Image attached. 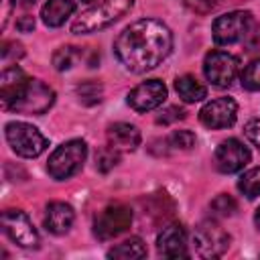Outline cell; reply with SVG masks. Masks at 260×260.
I'll return each instance as SVG.
<instances>
[{"mask_svg":"<svg viewBox=\"0 0 260 260\" xmlns=\"http://www.w3.org/2000/svg\"><path fill=\"white\" fill-rule=\"evenodd\" d=\"M173 51L171 28L156 18H140L128 24L114 41L116 59L132 73L158 67Z\"/></svg>","mask_w":260,"mask_h":260,"instance_id":"1","label":"cell"},{"mask_svg":"<svg viewBox=\"0 0 260 260\" xmlns=\"http://www.w3.org/2000/svg\"><path fill=\"white\" fill-rule=\"evenodd\" d=\"M132 6H134V0H102L95 6L87 8L85 12H81L73 20L71 32L89 35V32H98L102 28H108L110 24L120 20L126 12H130Z\"/></svg>","mask_w":260,"mask_h":260,"instance_id":"2","label":"cell"},{"mask_svg":"<svg viewBox=\"0 0 260 260\" xmlns=\"http://www.w3.org/2000/svg\"><path fill=\"white\" fill-rule=\"evenodd\" d=\"M87 156V144L79 138L67 140L61 146H57L47 162V171L55 181H65L81 171Z\"/></svg>","mask_w":260,"mask_h":260,"instance_id":"3","label":"cell"},{"mask_svg":"<svg viewBox=\"0 0 260 260\" xmlns=\"http://www.w3.org/2000/svg\"><path fill=\"white\" fill-rule=\"evenodd\" d=\"M4 136L10 148L24 158H37L49 146L47 136H43L41 130L28 122H8L4 126Z\"/></svg>","mask_w":260,"mask_h":260,"instance_id":"4","label":"cell"},{"mask_svg":"<svg viewBox=\"0 0 260 260\" xmlns=\"http://www.w3.org/2000/svg\"><path fill=\"white\" fill-rule=\"evenodd\" d=\"M193 252L201 258H219L230 248V234L213 219L201 221L191 236Z\"/></svg>","mask_w":260,"mask_h":260,"instance_id":"5","label":"cell"},{"mask_svg":"<svg viewBox=\"0 0 260 260\" xmlns=\"http://www.w3.org/2000/svg\"><path fill=\"white\" fill-rule=\"evenodd\" d=\"M254 24V16L248 10H232L213 20L211 35L215 45H234L246 39L250 26Z\"/></svg>","mask_w":260,"mask_h":260,"instance_id":"6","label":"cell"},{"mask_svg":"<svg viewBox=\"0 0 260 260\" xmlns=\"http://www.w3.org/2000/svg\"><path fill=\"white\" fill-rule=\"evenodd\" d=\"M53 104H55V91L47 83H43L39 79H28L26 85L22 87L20 95L16 98V102L10 106V110L12 112H18V114H35V116H41Z\"/></svg>","mask_w":260,"mask_h":260,"instance_id":"7","label":"cell"},{"mask_svg":"<svg viewBox=\"0 0 260 260\" xmlns=\"http://www.w3.org/2000/svg\"><path fill=\"white\" fill-rule=\"evenodd\" d=\"M132 223V209L124 203H114L104 207L93 221V234L98 240L106 242L124 234Z\"/></svg>","mask_w":260,"mask_h":260,"instance_id":"8","label":"cell"},{"mask_svg":"<svg viewBox=\"0 0 260 260\" xmlns=\"http://www.w3.org/2000/svg\"><path fill=\"white\" fill-rule=\"evenodd\" d=\"M240 71V61L228 51H211L203 59L205 79L215 87H230Z\"/></svg>","mask_w":260,"mask_h":260,"instance_id":"9","label":"cell"},{"mask_svg":"<svg viewBox=\"0 0 260 260\" xmlns=\"http://www.w3.org/2000/svg\"><path fill=\"white\" fill-rule=\"evenodd\" d=\"M2 228L4 234L20 248H39L41 238L35 230L28 215L20 209H6L2 213Z\"/></svg>","mask_w":260,"mask_h":260,"instance_id":"10","label":"cell"},{"mask_svg":"<svg viewBox=\"0 0 260 260\" xmlns=\"http://www.w3.org/2000/svg\"><path fill=\"white\" fill-rule=\"evenodd\" d=\"M236 118H238V104L232 98L211 100L199 110V122L211 130L230 128V126H234Z\"/></svg>","mask_w":260,"mask_h":260,"instance_id":"11","label":"cell"},{"mask_svg":"<svg viewBox=\"0 0 260 260\" xmlns=\"http://www.w3.org/2000/svg\"><path fill=\"white\" fill-rule=\"evenodd\" d=\"M167 100V85L160 79H148L138 83L128 93V106L136 112H150Z\"/></svg>","mask_w":260,"mask_h":260,"instance_id":"12","label":"cell"},{"mask_svg":"<svg viewBox=\"0 0 260 260\" xmlns=\"http://www.w3.org/2000/svg\"><path fill=\"white\" fill-rule=\"evenodd\" d=\"M250 162V150L238 138H228L215 148V167L225 173H238Z\"/></svg>","mask_w":260,"mask_h":260,"instance_id":"13","label":"cell"},{"mask_svg":"<svg viewBox=\"0 0 260 260\" xmlns=\"http://www.w3.org/2000/svg\"><path fill=\"white\" fill-rule=\"evenodd\" d=\"M156 250L165 258H185L187 250V232L181 223H169L160 230L156 238Z\"/></svg>","mask_w":260,"mask_h":260,"instance_id":"14","label":"cell"},{"mask_svg":"<svg viewBox=\"0 0 260 260\" xmlns=\"http://www.w3.org/2000/svg\"><path fill=\"white\" fill-rule=\"evenodd\" d=\"M106 138H108V146H112L118 152L136 150L140 146V140H142L140 130L134 124H128V122H116V124L108 126Z\"/></svg>","mask_w":260,"mask_h":260,"instance_id":"15","label":"cell"},{"mask_svg":"<svg viewBox=\"0 0 260 260\" xmlns=\"http://www.w3.org/2000/svg\"><path fill=\"white\" fill-rule=\"evenodd\" d=\"M73 221H75V211L71 205H67L63 201H51L43 215V223H45L47 232H51L55 236L67 234L71 230Z\"/></svg>","mask_w":260,"mask_h":260,"instance_id":"16","label":"cell"},{"mask_svg":"<svg viewBox=\"0 0 260 260\" xmlns=\"http://www.w3.org/2000/svg\"><path fill=\"white\" fill-rule=\"evenodd\" d=\"M28 77L24 75V71L20 67H6L0 75V102L4 110H10V106L16 102V98L20 95L22 87L26 85Z\"/></svg>","mask_w":260,"mask_h":260,"instance_id":"17","label":"cell"},{"mask_svg":"<svg viewBox=\"0 0 260 260\" xmlns=\"http://www.w3.org/2000/svg\"><path fill=\"white\" fill-rule=\"evenodd\" d=\"M75 10V0H47L41 8V18L47 26H61Z\"/></svg>","mask_w":260,"mask_h":260,"instance_id":"18","label":"cell"},{"mask_svg":"<svg viewBox=\"0 0 260 260\" xmlns=\"http://www.w3.org/2000/svg\"><path fill=\"white\" fill-rule=\"evenodd\" d=\"M175 89L179 93V98L187 104H195L201 102L203 98H207V87L193 75H181L175 79Z\"/></svg>","mask_w":260,"mask_h":260,"instance_id":"19","label":"cell"},{"mask_svg":"<svg viewBox=\"0 0 260 260\" xmlns=\"http://www.w3.org/2000/svg\"><path fill=\"white\" fill-rule=\"evenodd\" d=\"M146 244L140 238H128L122 244L114 246L108 250V258H118V260H136V258H144L146 256Z\"/></svg>","mask_w":260,"mask_h":260,"instance_id":"20","label":"cell"},{"mask_svg":"<svg viewBox=\"0 0 260 260\" xmlns=\"http://www.w3.org/2000/svg\"><path fill=\"white\" fill-rule=\"evenodd\" d=\"M81 57V49L79 47H59L55 53H53V65L57 71H67L75 65V61Z\"/></svg>","mask_w":260,"mask_h":260,"instance_id":"21","label":"cell"},{"mask_svg":"<svg viewBox=\"0 0 260 260\" xmlns=\"http://www.w3.org/2000/svg\"><path fill=\"white\" fill-rule=\"evenodd\" d=\"M238 189H240L248 199L258 197V195H260V167L246 171V173L240 177V181H238Z\"/></svg>","mask_w":260,"mask_h":260,"instance_id":"22","label":"cell"},{"mask_svg":"<svg viewBox=\"0 0 260 260\" xmlns=\"http://www.w3.org/2000/svg\"><path fill=\"white\" fill-rule=\"evenodd\" d=\"M240 81H242V87L248 89V91H260V57L250 61L242 75H240Z\"/></svg>","mask_w":260,"mask_h":260,"instance_id":"23","label":"cell"},{"mask_svg":"<svg viewBox=\"0 0 260 260\" xmlns=\"http://www.w3.org/2000/svg\"><path fill=\"white\" fill-rule=\"evenodd\" d=\"M102 85L98 81H83L81 85H77V98L81 104L85 106H93V104H100L102 102Z\"/></svg>","mask_w":260,"mask_h":260,"instance_id":"24","label":"cell"},{"mask_svg":"<svg viewBox=\"0 0 260 260\" xmlns=\"http://www.w3.org/2000/svg\"><path fill=\"white\" fill-rule=\"evenodd\" d=\"M118 160H120V152L114 150L112 146H106V148L98 150V154H95V169L100 173H108L118 165Z\"/></svg>","mask_w":260,"mask_h":260,"instance_id":"25","label":"cell"},{"mask_svg":"<svg viewBox=\"0 0 260 260\" xmlns=\"http://www.w3.org/2000/svg\"><path fill=\"white\" fill-rule=\"evenodd\" d=\"M211 209H213V213H217V215H221V217H230V215H234V211L238 209V203H236V199H234L232 195L219 193V195L211 201Z\"/></svg>","mask_w":260,"mask_h":260,"instance_id":"26","label":"cell"},{"mask_svg":"<svg viewBox=\"0 0 260 260\" xmlns=\"http://www.w3.org/2000/svg\"><path fill=\"white\" fill-rule=\"evenodd\" d=\"M169 146L173 148H179V150H189L195 146V134L191 130H175L171 136H169Z\"/></svg>","mask_w":260,"mask_h":260,"instance_id":"27","label":"cell"},{"mask_svg":"<svg viewBox=\"0 0 260 260\" xmlns=\"http://www.w3.org/2000/svg\"><path fill=\"white\" fill-rule=\"evenodd\" d=\"M183 118H185V110H183V108H179V106H169V108H165V110L156 116V124L169 126V124L179 122V120H183Z\"/></svg>","mask_w":260,"mask_h":260,"instance_id":"28","label":"cell"},{"mask_svg":"<svg viewBox=\"0 0 260 260\" xmlns=\"http://www.w3.org/2000/svg\"><path fill=\"white\" fill-rule=\"evenodd\" d=\"M183 4L195 14H207L219 4V0H183Z\"/></svg>","mask_w":260,"mask_h":260,"instance_id":"29","label":"cell"},{"mask_svg":"<svg viewBox=\"0 0 260 260\" xmlns=\"http://www.w3.org/2000/svg\"><path fill=\"white\" fill-rule=\"evenodd\" d=\"M244 134L248 136V140L260 150V118H254L250 120L246 126H244Z\"/></svg>","mask_w":260,"mask_h":260,"instance_id":"30","label":"cell"},{"mask_svg":"<svg viewBox=\"0 0 260 260\" xmlns=\"http://www.w3.org/2000/svg\"><path fill=\"white\" fill-rule=\"evenodd\" d=\"M22 55H24V51H22L20 43H6L4 49H2V59L4 61H12V59H18Z\"/></svg>","mask_w":260,"mask_h":260,"instance_id":"31","label":"cell"},{"mask_svg":"<svg viewBox=\"0 0 260 260\" xmlns=\"http://www.w3.org/2000/svg\"><path fill=\"white\" fill-rule=\"evenodd\" d=\"M244 43H246L250 49H256V47L260 45V24H258V22H254V24L250 26V30H248Z\"/></svg>","mask_w":260,"mask_h":260,"instance_id":"32","label":"cell"},{"mask_svg":"<svg viewBox=\"0 0 260 260\" xmlns=\"http://www.w3.org/2000/svg\"><path fill=\"white\" fill-rule=\"evenodd\" d=\"M16 28H18L20 32H30V30L35 28V18H32L30 14L20 16V18L16 20Z\"/></svg>","mask_w":260,"mask_h":260,"instance_id":"33","label":"cell"},{"mask_svg":"<svg viewBox=\"0 0 260 260\" xmlns=\"http://www.w3.org/2000/svg\"><path fill=\"white\" fill-rule=\"evenodd\" d=\"M12 4H14V0H2V28H6V24H8V16H10V10H12Z\"/></svg>","mask_w":260,"mask_h":260,"instance_id":"34","label":"cell"},{"mask_svg":"<svg viewBox=\"0 0 260 260\" xmlns=\"http://www.w3.org/2000/svg\"><path fill=\"white\" fill-rule=\"evenodd\" d=\"M254 223H256V228L260 230V207H258L256 213H254Z\"/></svg>","mask_w":260,"mask_h":260,"instance_id":"35","label":"cell"},{"mask_svg":"<svg viewBox=\"0 0 260 260\" xmlns=\"http://www.w3.org/2000/svg\"><path fill=\"white\" fill-rule=\"evenodd\" d=\"M37 0H22V4H35Z\"/></svg>","mask_w":260,"mask_h":260,"instance_id":"36","label":"cell"},{"mask_svg":"<svg viewBox=\"0 0 260 260\" xmlns=\"http://www.w3.org/2000/svg\"><path fill=\"white\" fill-rule=\"evenodd\" d=\"M81 2H93V0H81Z\"/></svg>","mask_w":260,"mask_h":260,"instance_id":"37","label":"cell"}]
</instances>
